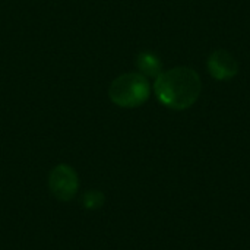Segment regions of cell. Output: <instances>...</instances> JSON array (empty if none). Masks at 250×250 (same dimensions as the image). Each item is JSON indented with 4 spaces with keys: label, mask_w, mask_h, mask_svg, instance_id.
<instances>
[{
    "label": "cell",
    "mask_w": 250,
    "mask_h": 250,
    "mask_svg": "<svg viewBox=\"0 0 250 250\" xmlns=\"http://www.w3.org/2000/svg\"><path fill=\"white\" fill-rule=\"evenodd\" d=\"M202 89L199 75L190 67H173L155 78L154 92L158 101L171 110H186L196 103Z\"/></svg>",
    "instance_id": "cell-1"
},
{
    "label": "cell",
    "mask_w": 250,
    "mask_h": 250,
    "mask_svg": "<svg viewBox=\"0 0 250 250\" xmlns=\"http://www.w3.org/2000/svg\"><path fill=\"white\" fill-rule=\"evenodd\" d=\"M151 94L148 79L136 72H129L117 76L110 88L108 97L113 104L122 108H136L145 104Z\"/></svg>",
    "instance_id": "cell-2"
},
{
    "label": "cell",
    "mask_w": 250,
    "mask_h": 250,
    "mask_svg": "<svg viewBox=\"0 0 250 250\" xmlns=\"http://www.w3.org/2000/svg\"><path fill=\"white\" fill-rule=\"evenodd\" d=\"M48 189L57 201H72L79 190V177L76 170L69 164L56 166L48 174Z\"/></svg>",
    "instance_id": "cell-3"
},
{
    "label": "cell",
    "mask_w": 250,
    "mask_h": 250,
    "mask_svg": "<svg viewBox=\"0 0 250 250\" xmlns=\"http://www.w3.org/2000/svg\"><path fill=\"white\" fill-rule=\"evenodd\" d=\"M211 76L217 81H227L239 73V63L236 57L227 50L214 51L207 62Z\"/></svg>",
    "instance_id": "cell-4"
},
{
    "label": "cell",
    "mask_w": 250,
    "mask_h": 250,
    "mask_svg": "<svg viewBox=\"0 0 250 250\" xmlns=\"http://www.w3.org/2000/svg\"><path fill=\"white\" fill-rule=\"evenodd\" d=\"M136 67L145 78H157L163 73V63L160 57L151 51H142L138 54Z\"/></svg>",
    "instance_id": "cell-5"
},
{
    "label": "cell",
    "mask_w": 250,
    "mask_h": 250,
    "mask_svg": "<svg viewBox=\"0 0 250 250\" xmlns=\"http://www.w3.org/2000/svg\"><path fill=\"white\" fill-rule=\"evenodd\" d=\"M105 202V196L101 190H88L82 196V205L88 211H97L103 208Z\"/></svg>",
    "instance_id": "cell-6"
}]
</instances>
